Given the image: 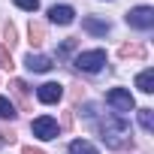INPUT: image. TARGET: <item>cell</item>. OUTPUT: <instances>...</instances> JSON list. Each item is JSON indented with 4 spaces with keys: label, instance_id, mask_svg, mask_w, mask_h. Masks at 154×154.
<instances>
[{
    "label": "cell",
    "instance_id": "6da1fadb",
    "mask_svg": "<svg viewBox=\"0 0 154 154\" xmlns=\"http://www.w3.org/2000/svg\"><path fill=\"white\" fill-rule=\"evenodd\" d=\"M133 130H130V124L124 121V118H118V115H112V118H103L100 121V139L109 145V148H127V145H133Z\"/></svg>",
    "mask_w": 154,
    "mask_h": 154
},
{
    "label": "cell",
    "instance_id": "7a4b0ae2",
    "mask_svg": "<svg viewBox=\"0 0 154 154\" xmlns=\"http://www.w3.org/2000/svg\"><path fill=\"white\" fill-rule=\"evenodd\" d=\"M103 63H106V51H103V48L75 54V69H82V72H97Z\"/></svg>",
    "mask_w": 154,
    "mask_h": 154
},
{
    "label": "cell",
    "instance_id": "3957f363",
    "mask_svg": "<svg viewBox=\"0 0 154 154\" xmlns=\"http://www.w3.org/2000/svg\"><path fill=\"white\" fill-rule=\"evenodd\" d=\"M127 24H130V27H139V30L154 27V9H151V6H136V9H130V12H127Z\"/></svg>",
    "mask_w": 154,
    "mask_h": 154
},
{
    "label": "cell",
    "instance_id": "277c9868",
    "mask_svg": "<svg viewBox=\"0 0 154 154\" xmlns=\"http://www.w3.org/2000/svg\"><path fill=\"white\" fill-rule=\"evenodd\" d=\"M30 130H33V136H36V139H45V142H48V139H54V136H57V130H60V127H57V121H54V118L42 115V118H33Z\"/></svg>",
    "mask_w": 154,
    "mask_h": 154
},
{
    "label": "cell",
    "instance_id": "5b68a950",
    "mask_svg": "<svg viewBox=\"0 0 154 154\" xmlns=\"http://www.w3.org/2000/svg\"><path fill=\"white\" fill-rule=\"evenodd\" d=\"M106 103L109 106H115L118 112H130L136 103H133V94L130 91H124V88H112L109 94H106Z\"/></svg>",
    "mask_w": 154,
    "mask_h": 154
},
{
    "label": "cell",
    "instance_id": "8992f818",
    "mask_svg": "<svg viewBox=\"0 0 154 154\" xmlns=\"http://www.w3.org/2000/svg\"><path fill=\"white\" fill-rule=\"evenodd\" d=\"M36 97H39V103H57V100L63 97V88H60L57 82H45V85H39Z\"/></svg>",
    "mask_w": 154,
    "mask_h": 154
},
{
    "label": "cell",
    "instance_id": "52a82bcc",
    "mask_svg": "<svg viewBox=\"0 0 154 154\" xmlns=\"http://www.w3.org/2000/svg\"><path fill=\"white\" fill-rule=\"evenodd\" d=\"M118 54H121L124 60H127V57H130V60H145V45H142V42H124V45L118 48Z\"/></svg>",
    "mask_w": 154,
    "mask_h": 154
},
{
    "label": "cell",
    "instance_id": "ba28073f",
    "mask_svg": "<svg viewBox=\"0 0 154 154\" xmlns=\"http://www.w3.org/2000/svg\"><path fill=\"white\" fill-rule=\"evenodd\" d=\"M27 69L30 72H48L51 69V57H45V54H27Z\"/></svg>",
    "mask_w": 154,
    "mask_h": 154
},
{
    "label": "cell",
    "instance_id": "9c48e42d",
    "mask_svg": "<svg viewBox=\"0 0 154 154\" xmlns=\"http://www.w3.org/2000/svg\"><path fill=\"white\" fill-rule=\"evenodd\" d=\"M27 36H30V45H33V48L42 45V42H45V24H42V21H30V24H27Z\"/></svg>",
    "mask_w": 154,
    "mask_h": 154
},
{
    "label": "cell",
    "instance_id": "30bf717a",
    "mask_svg": "<svg viewBox=\"0 0 154 154\" xmlns=\"http://www.w3.org/2000/svg\"><path fill=\"white\" fill-rule=\"evenodd\" d=\"M48 18H51L54 24H69V21H72V9H69V6H51V9H48Z\"/></svg>",
    "mask_w": 154,
    "mask_h": 154
},
{
    "label": "cell",
    "instance_id": "8fae6325",
    "mask_svg": "<svg viewBox=\"0 0 154 154\" xmlns=\"http://www.w3.org/2000/svg\"><path fill=\"white\" fill-rule=\"evenodd\" d=\"M136 88H139L142 94H151V91H154V69H142V72L136 75Z\"/></svg>",
    "mask_w": 154,
    "mask_h": 154
},
{
    "label": "cell",
    "instance_id": "7c38bea8",
    "mask_svg": "<svg viewBox=\"0 0 154 154\" xmlns=\"http://www.w3.org/2000/svg\"><path fill=\"white\" fill-rule=\"evenodd\" d=\"M82 27H85L88 33H94V36H106V33H109V24H106V21H97V18H85Z\"/></svg>",
    "mask_w": 154,
    "mask_h": 154
},
{
    "label": "cell",
    "instance_id": "4fadbf2b",
    "mask_svg": "<svg viewBox=\"0 0 154 154\" xmlns=\"http://www.w3.org/2000/svg\"><path fill=\"white\" fill-rule=\"evenodd\" d=\"M9 88H12V94L18 97V103L27 109V106H30V100H27V85H24L21 79H12V85H9Z\"/></svg>",
    "mask_w": 154,
    "mask_h": 154
},
{
    "label": "cell",
    "instance_id": "5bb4252c",
    "mask_svg": "<svg viewBox=\"0 0 154 154\" xmlns=\"http://www.w3.org/2000/svg\"><path fill=\"white\" fill-rule=\"evenodd\" d=\"M69 154H97V148H94L91 142H85V139H75V142L69 145Z\"/></svg>",
    "mask_w": 154,
    "mask_h": 154
},
{
    "label": "cell",
    "instance_id": "9a60e30c",
    "mask_svg": "<svg viewBox=\"0 0 154 154\" xmlns=\"http://www.w3.org/2000/svg\"><path fill=\"white\" fill-rule=\"evenodd\" d=\"M139 124H142L145 133H151L154 130V112L151 109H139Z\"/></svg>",
    "mask_w": 154,
    "mask_h": 154
},
{
    "label": "cell",
    "instance_id": "2e32d148",
    "mask_svg": "<svg viewBox=\"0 0 154 154\" xmlns=\"http://www.w3.org/2000/svg\"><path fill=\"white\" fill-rule=\"evenodd\" d=\"M18 112H15V106H12V100H6V97H0V118H15Z\"/></svg>",
    "mask_w": 154,
    "mask_h": 154
},
{
    "label": "cell",
    "instance_id": "e0dca14e",
    "mask_svg": "<svg viewBox=\"0 0 154 154\" xmlns=\"http://www.w3.org/2000/svg\"><path fill=\"white\" fill-rule=\"evenodd\" d=\"M15 63H12V54H9V48L0 42V69H12Z\"/></svg>",
    "mask_w": 154,
    "mask_h": 154
},
{
    "label": "cell",
    "instance_id": "ac0fdd59",
    "mask_svg": "<svg viewBox=\"0 0 154 154\" xmlns=\"http://www.w3.org/2000/svg\"><path fill=\"white\" fill-rule=\"evenodd\" d=\"M18 9H27V12H36L39 9V0H15Z\"/></svg>",
    "mask_w": 154,
    "mask_h": 154
},
{
    "label": "cell",
    "instance_id": "d6986e66",
    "mask_svg": "<svg viewBox=\"0 0 154 154\" xmlns=\"http://www.w3.org/2000/svg\"><path fill=\"white\" fill-rule=\"evenodd\" d=\"M0 142H9V145H12V142H15V130H12V127H0Z\"/></svg>",
    "mask_w": 154,
    "mask_h": 154
},
{
    "label": "cell",
    "instance_id": "ffe728a7",
    "mask_svg": "<svg viewBox=\"0 0 154 154\" xmlns=\"http://www.w3.org/2000/svg\"><path fill=\"white\" fill-rule=\"evenodd\" d=\"M3 30H6V42H9V48H12V45L18 42V39H15V27H12V24H6Z\"/></svg>",
    "mask_w": 154,
    "mask_h": 154
},
{
    "label": "cell",
    "instance_id": "44dd1931",
    "mask_svg": "<svg viewBox=\"0 0 154 154\" xmlns=\"http://www.w3.org/2000/svg\"><path fill=\"white\" fill-rule=\"evenodd\" d=\"M72 48H75V39H66V42H63V45L57 48V54H69Z\"/></svg>",
    "mask_w": 154,
    "mask_h": 154
},
{
    "label": "cell",
    "instance_id": "7402d4cb",
    "mask_svg": "<svg viewBox=\"0 0 154 154\" xmlns=\"http://www.w3.org/2000/svg\"><path fill=\"white\" fill-rule=\"evenodd\" d=\"M21 154H42V151H39V148H33V145H27V148H24Z\"/></svg>",
    "mask_w": 154,
    "mask_h": 154
}]
</instances>
